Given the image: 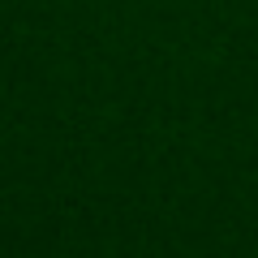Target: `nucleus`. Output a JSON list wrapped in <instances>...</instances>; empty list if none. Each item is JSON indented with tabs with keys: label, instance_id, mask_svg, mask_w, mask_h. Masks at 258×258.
Instances as JSON below:
<instances>
[]
</instances>
